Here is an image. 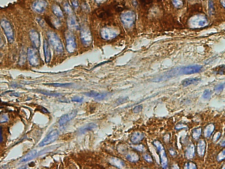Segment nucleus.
<instances>
[{"mask_svg":"<svg viewBox=\"0 0 225 169\" xmlns=\"http://www.w3.org/2000/svg\"><path fill=\"white\" fill-rule=\"evenodd\" d=\"M0 26H1L3 31L5 34L8 42L12 44L15 40V32L10 20H8L5 18L1 19V20H0Z\"/></svg>","mask_w":225,"mask_h":169,"instance_id":"nucleus-2","label":"nucleus"},{"mask_svg":"<svg viewBox=\"0 0 225 169\" xmlns=\"http://www.w3.org/2000/svg\"><path fill=\"white\" fill-rule=\"evenodd\" d=\"M80 38L82 44L85 46H89L91 44L93 41V38L91 35V32L89 28V27H86V26H83L81 28V32H80Z\"/></svg>","mask_w":225,"mask_h":169,"instance_id":"nucleus-5","label":"nucleus"},{"mask_svg":"<svg viewBox=\"0 0 225 169\" xmlns=\"http://www.w3.org/2000/svg\"><path fill=\"white\" fill-rule=\"evenodd\" d=\"M48 7V2L46 0H36L32 5V9L38 14H42L45 12Z\"/></svg>","mask_w":225,"mask_h":169,"instance_id":"nucleus-11","label":"nucleus"},{"mask_svg":"<svg viewBox=\"0 0 225 169\" xmlns=\"http://www.w3.org/2000/svg\"><path fill=\"white\" fill-rule=\"evenodd\" d=\"M225 159V149H223L217 155V159L219 162H221L224 161Z\"/></svg>","mask_w":225,"mask_h":169,"instance_id":"nucleus-37","label":"nucleus"},{"mask_svg":"<svg viewBox=\"0 0 225 169\" xmlns=\"http://www.w3.org/2000/svg\"><path fill=\"white\" fill-rule=\"evenodd\" d=\"M144 138L145 135L143 133H142L141 132H133L132 134V135L131 136L130 140L133 144L136 145L138 144H140L142 140L144 139Z\"/></svg>","mask_w":225,"mask_h":169,"instance_id":"nucleus-16","label":"nucleus"},{"mask_svg":"<svg viewBox=\"0 0 225 169\" xmlns=\"http://www.w3.org/2000/svg\"><path fill=\"white\" fill-rule=\"evenodd\" d=\"M143 109V106L141 105H137L133 109V112L134 113H139Z\"/></svg>","mask_w":225,"mask_h":169,"instance_id":"nucleus-44","label":"nucleus"},{"mask_svg":"<svg viewBox=\"0 0 225 169\" xmlns=\"http://www.w3.org/2000/svg\"><path fill=\"white\" fill-rule=\"evenodd\" d=\"M153 144L157 148L158 155L160 157V163H161V166L163 168H166L168 167V160L166 156V151L164 149V147L163 145L161 144V142L158 140H154L153 142Z\"/></svg>","mask_w":225,"mask_h":169,"instance_id":"nucleus-3","label":"nucleus"},{"mask_svg":"<svg viewBox=\"0 0 225 169\" xmlns=\"http://www.w3.org/2000/svg\"><path fill=\"white\" fill-rule=\"evenodd\" d=\"M86 96L90 97H93L94 99H97V100H102L105 99L107 97V94L106 93H99L97 92H94V91H90V92H86L85 94Z\"/></svg>","mask_w":225,"mask_h":169,"instance_id":"nucleus-18","label":"nucleus"},{"mask_svg":"<svg viewBox=\"0 0 225 169\" xmlns=\"http://www.w3.org/2000/svg\"><path fill=\"white\" fill-rule=\"evenodd\" d=\"M206 150V142L204 140H200L197 145V153L200 157H204Z\"/></svg>","mask_w":225,"mask_h":169,"instance_id":"nucleus-15","label":"nucleus"},{"mask_svg":"<svg viewBox=\"0 0 225 169\" xmlns=\"http://www.w3.org/2000/svg\"><path fill=\"white\" fill-rule=\"evenodd\" d=\"M203 69V66L200 64H193L178 68V74L181 75H192V74L200 72Z\"/></svg>","mask_w":225,"mask_h":169,"instance_id":"nucleus-7","label":"nucleus"},{"mask_svg":"<svg viewBox=\"0 0 225 169\" xmlns=\"http://www.w3.org/2000/svg\"><path fill=\"white\" fill-rule=\"evenodd\" d=\"M125 158H126L128 161L133 163L138 162L140 159L139 154L135 152V151H130V152L127 153L126 155H125Z\"/></svg>","mask_w":225,"mask_h":169,"instance_id":"nucleus-20","label":"nucleus"},{"mask_svg":"<svg viewBox=\"0 0 225 169\" xmlns=\"http://www.w3.org/2000/svg\"><path fill=\"white\" fill-rule=\"evenodd\" d=\"M45 84L48 86H55V87H70V86H73V84L70 83H49Z\"/></svg>","mask_w":225,"mask_h":169,"instance_id":"nucleus-32","label":"nucleus"},{"mask_svg":"<svg viewBox=\"0 0 225 169\" xmlns=\"http://www.w3.org/2000/svg\"><path fill=\"white\" fill-rule=\"evenodd\" d=\"M52 11L54 13V14L58 17V18H62L63 17V11L62 10V9L60 8V7L56 4H54L52 6Z\"/></svg>","mask_w":225,"mask_h":169,"instance_id":"nucleus-27","label":"nucleus"},{"mask_svg":"<svg viewBox=\"0 0 225 169\" xmlns=\"http://www.w3.org/2000/svg\"><path fill=\"white\" fill-rule=\"evenodd\" d=\"M212 92L209 90H205L203 94V97L205 99H208L211 97Z\"/></svg>","mask_w":225,"mask_h":169,"instance_id":"nucleus-40","label":"nucleus"},{"mask_svg":"<svg viewBox=\"0 0 225 169\" xmlns=\"http://www.w3.org/2000/svg\"><path fill=\"white\" fill-rule=\"evenodd\" d=\"M142 3H144L145 5H147V4H150L152 3L153 0H140Z\"/></svg>","mask_w":225,"mask_h":169,"instance_id":"nucleus-53","label":"nucleus"},{"mask_svg":"<svg viewBox=\"0 0 225 169\" xmlns=\"http://www.w3.org/2000/svg\"><path fill=\"white\" fill-rule=\"evenodd\" d=\"M188 127L186 124H183V123H179L177 124L176 126V129L178 130H181V129H184V128H187Z\"/></svg>","mask_w":225,"mask_h":169,"instance_id":"nucleus-47","label":"nucleus"},{"mask_svg":"<svg viewBox=\"0 0 225 169\" xmlns=\"http://www.w3.org/2000/svg\"><path fill=\"white\" fill-rule=\"evenodd\" d=\"M43 49H44L45 61L46 63H49L51 59V53L48 42L46 40L44 41V45H43Z\"/></svg>","mask_w":225,"mask_h":169,"instance_id":"nucleus-22","label":"nucleus"},{"mask_svg":"<svg viewBox=\"0 0 225 169\" xmlns=\"http://www.w3.org/2000/svg\"><path fill=\"white\" fill-rule=\"evenodd\" d=\"M121 20H122V23L125 28H130L135 23V14L132 11L124 13L121 15Z\"/></svg>","mask_w":225,"mask_h":169,"instance_id":"nucleus-4","label":"nucleus"},{"mask_svg":"<svg viewBox=\"0 0 225 169\" xmlns=\"http://www.w3.org/2000/svg\"><path fill=\"white\" fill-rule=\"evenodd\" d=\"M209 11L211 15H213L215 13V6L212 0H210L209 3Z\"/></svg>","mask_w":225,"mask_h":169,"instance_id":"nucleus-39","label":"nucleus"},{"mask_svg":"<svg viewBox=\"0 0 225 169\" xmlns=\"http://www.w3.org/2000/svg\"><path fill=\"white\" fill-rule=\"evenodd\" d=\"M52 23L55 27H59L60 26H61V23H60V21L58 19H54V21Z\"/></svg>","mask_w":225,"mask_h":169,"instance_id":"nucleus-50","label":"nucleus"},{"mask_svg":"<svg viewBox=\"0 0 225 169\" xmlns=\"http://www.w3.org/2000/svg\"><path fill=\"white\" fill-rule=\"evenodd\" d=\"M170 155H172V156H174L176 154V152H175V151L174 149H170Z\"/></svg>","mask_w":225,"mask_h":169,"instance_id":"nucleus-55","label":"nucleus"},{"mask_svg":"<svg viewBox=\"0 0 225 169\" xmlns=\"http://www.w3.org/2000/svg\"><path fill=\"white\" fill-rule=\"evenodd\" d=\"M110 15H111L110 12L109 10L106 9H99L97 14L98 17L102 19H106L109 17H110Z\"/></svg>","mask_w":225,"mask_h":169,"instance_id":"nucleus-29","label":"nucleus"},{"mask_svg":"<svg viewBox=\"0 0 225 169\" xmlns=\"http://www.w3.org/2000/svg\"><path fill=\"white\" fill-rule=\"evenodd\" d=\"M220 136H221V133H220V132H216L215 134V135H214V136H213V141H214V142H216V141H217L219 139H220Z\"/></svg>","mask_w":225,"mask_h":169,"instance_id":"nucleus-46","label":"nucleus"},{"mask_svg":"<svg viewBox=\"0 0 225 169\" xmlns=\"http://www.w3.org/2000/svg\"><path fill=\"white\" fill-rule=\"evenodd\" d=\"M71 101L77 103H81L83 101V98L80 96H75L71 99Z\"/></svg>","mask_w":225,"mask_h":169,"instance_id":"nucleus-45","label":"nucleus"},{"mask_svg":"<svg viewBox=\"0 0 225 169\" xmlns=\"http://www.w3.org/2000/svg\"><path fill=\"white\" fill-rule=\"evenodd\" d=\"M136 151H139V152H144V151L146 150V148L144 145L141 144H136V145L133 147Z\"/></svg>","mask_w":225,"mask_h":169,"instance_id":"nucleus-36","label":"nucleus"},{"mask_svg":"<svg viewBox=\"0 0 225 169\" xmlns=\"http://www.w3.org/2000/svg\"><path fill=\"white\" fill-rule=\"evenodd\" d=\"M201 134H202V128L201 127L193 129L192 134L193 139L195 140H198L200 138Z\"/></svg>","mask_w":225,"mask_h":169,"instance_id":"nucleus-28","label":"nucleus"},{"mask_svg":"<svg viewBox=\"0 0 225 169\" xmlns=\"http://www.w3.org/2000/svg\"><path fill=\"white\" fill-rule=\"evenodd\" d=\"M190 24H191V27L194 28H201L205 27L207 24V20L206 19L203 18V17H199V18L195 19L192 20L190 22Z\"/></svg>","mask_w":225,"mask_h":169,"instance_id":"nucleus-14","label":"nucleus"},{"mask_svg":"<svg viewBox=\"0 0 225 169\" xmlns=\"http://www.w3.org/2000/svg\"><path fill=\"white\" fill-rule=\"evenodd\" d=\"M185 168H189V169H196L197 168V165L196 164H195L193 162H189V163H187L186 164H185Z\"/></svg>","mask_w":225,"mask_h":169,"instance_id":"nucleus-41","label":"nucleus"},{"mask_svg":"<svg viewBox=\"0 0 225 169\" xmlns=\"http://www.w3.org/2000/svg\"><path fill=\"white\" fill-rule=\"evenodd\" d=\"M27 57L29 62L32 67H37L40 64V57L36 48L29 47L27 50Z\"/></svg>","mask_w":225,"mask_h":169,"instance_id":"nucleus-6","label":"nucleus"},{"mask_svg":"<svg viewBox=\"0 0 225 169\" xmlns=\"http://www.w3.org/2000/svg\"><path fill=\"white\" fill-rule=\"evenodd\" d=\"M3 128L2 127H0V143L3 142Z\"/></svg>","mask_w":225,"mask_h":169,"instance_id":"nucleus-54","label":"nucleus"},{"mask_svg":"<svg viewBox=\"0 0 225 169\" xmlns=\"http://www.w3.org/2000/svg\"><path fill=\"white\" fill-rule=\"evenodd\" d=\"M37 154H38V152L35 149L32 150L30 151V152H29L25 156H24V157L22 158V159H21V163H27L30 161H31V160H32L33 159H34L36 157Z\"/></svg>","mask_w":225,"mask_h":169,"instance_id":"nucleus-23","label":"nucleus"},{"mask_svg":"<svg viewBox=\"0 0 225 169\" xmlns=\"http://www.w3.org/2000/svg\"><path fill=\"white\" fill-rule=\"evenodd\" d=\"M29 36L31 39L32 46L34 48L38 49L40 46V34L36 30L31 29L29 32Z\"/></svg>","mask_w":225,"mask_h":169,"instance_id":"nucleus-12","label":"nucleus"},{"mask_svg":"<svg viewBox=\"0 0 225 169\" xmlns=\"http://www.w3.org/2000/svg\"><path fill=\"white\" fill-rule=\"evenodd\" d=\"M215 129V125L214 124L210 123L208 125H207L204 129V132H203L205 138H210L212 134H213Z\"/></svg>","mask_w":225,"mask_h":169,"instance_id":"nucleus-24","label":"nucleus"},{"mask_svg":"<svg viewBox=\"0 0 225 169\" xmlns=\"http://www.w3.org/2000/svg\"><path fill=\"white\" fill-rule=\"evenodd\" d=\"M36 21H37V23H38V24L41 27H44L45 26V21L44 20H43L41 18H39V17H37V18L36 19Z\"/></svg>","mask_w":225,"mask_h":169,"instance_id":"nucleus-48","label":"nucleus"},{"mask_svg":"<svg viewBox=\"0 0 225 169\" xmlns=\"http://www.w3.org/2000/svg\"><path fill=\"white\" fill-rule=\"evenodd\" d=\"M118 34L119 32L118 30L109 27L103 28L101 32L102 38L106 40H112V39L116 38L117 36L118 35Z\"/></svg>","mask_w":225,"mask_h":169,"instance_id":"nucleus-10","label":"nucleus"},{"mask_svg":"<svg viewBox=\"0 0 225 169\" xmlns=\"http://www.w3.org/2000/svg\"><path fill=\"white\" fill-rule=\"evenodd\" d=\"M9 120H10V118H9V116L6 113L0 114V123L3 124L7 123Z\"/></svg>","mask_w":225,"mask_h":169,"instance_id":"nucleus-34","label":"nucleus"},{"mask_svg":"<svg viewBox=\"0 0 225 169\" xmlns=\"http://www.w3.org/2000/svg\"><path fill=\"white\" fill-rule=\"evenodd\" d=\"M66 49L70 53L74 52L77 48V44L75 41V37L73 34L70 31L66 32Z\"/></svg>","mask_w":225,"mask_h":169,"instance_id":"nucleus-8","label":"nucleus"},{"mask_svg":"<svg viewBox=\"0 0 225 169\" xmlns=\"http://www.w3.org/2000/svg\"><path fill=\"white\" fill-rule=\"evenodd\" d=\"M58 137H59L58 130H51L47 134V136L44 138V140L40 143L39 147H43L51 144V143H53L57 140Z\"/></svg>","mask_w":225,"mask_h":169,"instance_id":"nucleus-9","label":"nucleus"},{"mask_svg":"<svg viewBox=\"0 0 225 169\" xmlns=\"http://www.w3.org/2000/svg\"><path fill=\"white\" fill-rule=\"evenodd\" d=\"M172 2L176 7H180L182 6V2L180 0H172Z\"/></svg>","mask_w":225,"mask_h":169,"instance_id":"nucleus-49","label":"nucleus"},{"mask_svg":"<svg viewBox=\"0 0 225 169\" xmlns=\"http://www.w3.org/2000/svg\"><path fill=\"white\" fill-rule=\"evenodd\" d=\"M4 44H5V41H4L1 33H0V48L4 46Z\"/></svg>","mask_w":225,"mask_h":169,"instance_id":"nucleus-52","label":"nucleus"},{"mask_svg":"<svg viewBox=\"0 0 225 169\" xmlns=\"http://www.w3.org/2000/svg\"><path fill=\"white\" fill-rule=\"evenodd\" d=\"M224 83L219 84L215 87V91L217 92H221L224 90Z\"/></svg>","mask_w":225,"mask_h":169,"instance_id":"nucleus-42","label":"nucleus"},{"mask_svg":"<svg viewBox=\"0 0 225 169\" xmlns=\"http://www.w3.org/2000/svg\"><path fill=\"white\" fill-rule=\"evenodd\" d=\"M224 65L223 64V65L215 68V72L218 74V75H224Z\"/></svg>","mask_w":225,"mask_h":169,"instance_id":"nucleus-43","label":"nucleus"},{"mask_svg":"<svg viewBox=\"0 0 225 169\" xmlns=\"http://www.w3.org/2000/svg\"><path fill=\"white\" fill-rule=\"evenodd\" d=\"M97 124L94 123H89L88 124H86V126H84L83 127H82L79 130V133L82 134H84L85 132H87L89 131L93 130V129H94L95 128H97Z\"/></svg>","mask_w":225,"mask_h":169,"instance_id":"nucleus-26","label":"nucleus"},{"mask_svg":"<svg viewBox=\"0 0 225 169\" xmlns=\"http://www.w3.org/2000/svg\"><path fill=\"white\" fill-rule=\"evenodd\" d=\"M196 153V147L193 144H190L185 151V157L188 160L192 159Z\"/></svg>","mask_w":225,"mask_h":169,"instance_id":"nucleus-21","label":"nucleus"},{"mask_svg":"<svg viewBox=\"0 0 225 169\" xmlns=\"http://www.w3.org/2000/svg\"><path fill=\"white\" fill-rule=\"evenodd\" d=\"M77 114V110H73L70 112H68L67 114H65L59 120V125L60 127H63V126L66 125L67 123H68L70 121H71L72 119H74Z\"/></svg>","mask_w":225,"mask_h":169,"instance_id":"nucleus-13","label":"nucleus"},{"mask_svg":"<svg viewBox=\"0 0 225 169\" xmlns=\"http://www.w3.org/2000/svg\"><path fill=\"white\" fill-rule=\"evenodd\" d=\"M143 159L145 160V161L146 162H147L148 163H152L153 162V159L152 157H151V156L148 153H146L143 154Z\"/></svg>","mask_w":225,"mask_h":169,"instance_id":"nucleus-38","label":"nucleus"},{"mask_svg":"<svg viewBox=\"0 0 225 169\" xmlns=\"http://www.w3.org/2000/svg\"><path fill=\"white\" fill-rule=\"evenodd\" d=\"M47 36L49 44L56 53H62L63 52V46L58 34L54 32L48 31L47 32Z\"/></svg>","mask_w":225,"mask_h":169,"instance_id":"nucleus-1","label":"nucleus"},{"mask_svg":"<svg viewBox=\"0 0 225 169\" xmlns=\"http://www.w3.org/2000/svg\"><path fill=\"white\" fill-rule=\"evenodd\" d=\"M200 80L201 79H200V78H192V79H186L181 82V85L184 86V87H186V86H188L190 85L197 84V82H199Z\"/></svg>","mask_w":225,"mask_h":169,"instance_id":"nucleus-25","label":"nucleus"},{"mask_svg":"<svg viewBox=\"0 0 225 169\" xmlns=\"http://www.w3.org/2000/svg\"><path fill=\"white\" fill-rule=\"evenodd\" d=\"M36 92L38 93H40L45 96H54V97H60L62 96V95L58 93H55L52 92H48V91H44V90H37Z\"/></svg>","mask_w":225,"mask_h":169,"instance_id":"nucleus-31","label":"nucleus"},{"mask_svg":"<svg viewBox=\"0 0 225 169\" xmlns=\"http://www.w3.org/2000/svg\"><path fill=\"white\" fill-rule=\"evenodd\" d=\"M118 152H120V153H127V151H128V147H126V145L124 144H121L118 146Z\"/></svg>","mask_w":225,"mask_h":169,"instance_id":"nucleus-35","label":"nucleus"},{"mask_svg":"<svg viewBox=\"0 0 225 169\" xmlns=\"http://www.w3.org/2000/svg\"><path fill=\"white\" fill-rule=\"evenodd\" d=\"M71 3L73 8H74L75 9H77L79 7V3H78L77 0H71Z\"/></svg>","mask_w":225,"mask_h":169,"instance_id":"nucleus-51","label":"nucleus"},{"mask_svg":"<svg viewBox=\"0 0 225 169\" xmlns=\"http://www.w3.org/2000/svg\"><path fill=\"white\" fill-rule=\"evenodd\" d=\"M63 8H64V11H66L67 14H68L69 15H71L73 14L72 8L67 2H66L63 4Z\"/></svg>","mask_w":225,"mask_h":169,"instance_id":"nucleus-33","label":"nucleus"},{"mask_svg":"<svg viewBox=\"0 0 225 169\" xmlns=\"http://www.w3.org/2000/svg\"><path fill=\"white\" fill-rule=\"evenodd\" d=\"M109 162L111 165L119 168H123L125 167L124 161L118 157H111L110 158Z\"/></svg>","mask_w":225,"mask_h":169,"instance_id":"nucleus-19","label":"nucleus"},{"mask_svg":"<svg viewBox=\"0 0 225 169\" xmlns=\"http://www.w3.org/2000/svg\"><path fill=\"white\" fill-rule=\"evenodd\" d=\"M67 25H68V27L72 30H77L80 28L79 24L77 22L76 17L74 15H73V14L70 15L68 17Z\"/></svg>","mask_w":225,"mask_h":169,"instance_id":"nucleus-17","label":"nucleus"},{"mask_svg":"<svg viewBox=\"0 0 225 169\" xmlns=\"http://www.w3.org/2000/svg\"><path fill=\"white\" fill-rule=\"evenodd\" d=\"M26 60H27V54L24 48L21 50L20 57H19V64L20 65H23L25 63Z\"/></svg>","mask_w":225,"mask_h":169,"instance_id":"nucleus-30","label":"nucleus"}]
</instances>
